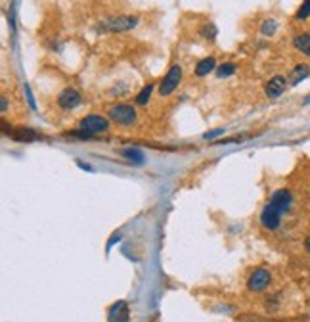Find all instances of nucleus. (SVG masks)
<instances>
[{
	"instance_id": "4",
	"label": "nucleus",
	"mask_w": 310,
	"mask_h": 322,
	"mask_svg": "<svg viewBox=\"0 0 310 322\" xmlns=\"http://www.w3.org/2000/svg\"><path fill=\"white\" fill-rule=\"evenodd\" d=\"M81 129H85L90 134H100V132H106L109 129V123L106 117H102L98 113H90L81 121Z\"/></svg>"
},
{
	"instance_id": "15",
	"label": "nucleus",
	"mask_w": 310,
	"mask_h": 322,
	"mask_svg": "<svg viewBox=\"0 0 310 322\" xmlns=\"http://www.w3.org/2000/svg\"><path fill=\"white\" fill-rule=\"evenodd\" d=\"M14 138L20 140V142H33V140L39 138V134L33 129H18L14 132Z\"/></svg>"
},
{
	"instance_id": "19",
	"label": "nucleus",
	"mask_w": 310,
	"mask_h": 322,
	"mask_svg": "<svg viewBox=\"0 0 310 322\" xmlns=\"http://www.w3.org/2000/svg\"><path fill=\"white\" fill-rule=\"evenodd\" d=\"M216 27H214L213 23H207V25H205V27H201V31H199V35H201V37H205V39H211V41H213L214 37H216Z\"/></svg>"
},
{
	"instance_id": "6",
	"label": "nucleus",
	"mask_w": 310,
	"mask_h": 322,
	"mask_svg": "<svg viewBox=\"0 0 310 322\" xmlns=\"http://www.w3.org/2000/svg\"><path fill=\"white\" fill-rule=\"evenodd\" d=\"M281 211H279L276 205L268 204L264 209H262V213H260V225L264 226L266 230H276L281 223Z\"/></svg>"
},
{
	"instance_id": "23",
	"label": "nucleus",
	"mask_w": 310,
	"mask_h": 322,
	"mask_svg": "<svg viewBox=\"0 0 310 322\" xmlns=\"http://www.w3.org/2000/svg\"><path fill=\"white\" fill-rule=\"evenodd\" d=\"M6 107H8V102H6V98H2V111H6Z\"/></svg>"
},
{
	"instance_id": "12",
	"label": "nucleus",
	"mask_w": 310,
	"mask_h": 322,
	"mask_svg": "<svg viewBox=\"0 0 310 322\" xmlns=\"http://www.w3.org/2000/svg\"><path fill=\"white\" fill-rule=\"evenodd\" d=\"M293 44H295L297 50L310 56V33H300V35H297V37L293 39Z\"/></svg>"
},
{
	"instance_id": "14",
	"label": "nucleus",
	"mask_w": 310,
	"mask_h": 322,
	"mask_svg": "<svg viewBox=\"0 0 310 322\" xmlns=\"http://www.w3.org/2000/svg\"><path fill=\"white\" fill-rule=\"evenodd\" d=\"M121 153H123V157H127L134 165H142L144 163V151L138 150V148H125Z\"/></svg>"
},
{
	"instance_id": "7",
	"label": "nucleus",
	"mask_w": 310,
	"mask_h": 322,
	"mask_svg": "<svg viewBox=\"0 0 310 322\" xmlns=\"http://www.w3.org/2000/svg\"><path fill=\"white\" fill-rule=\"evenodd\" d=\"M58 104H60L62 109H75L81 104V94L77 92L75 88H65L58 96Z\"/></svg>"
},
{
	"instance_id": "2",
	"label": "nucleus",
	"mask_w": 310,
	"mask_h": 322,
	"mask_svg": "<svg viewBox=\"0 0 310 322\" xmlns=\"http://www.w3.org/2000/svg\"><path fill=\"white\" fill-rule=\"evenodd\" d=\"M182 81V67L178 64H174L169 69V73L163 77V81H161L159 85V94L161 96H171L172 92L178 88Z\"/></svg>"
},
{
	"instance_id": "1",
	"label": "nucleus",
	"mask_w": 310,
	"mask_h": 322,
	"mask_svg": "<svg viewBox=\"0 0 310 322\" xmlns=\"http://www.w3.org/2000/svg\"><path fill=\"white\" fill-rule=\"evenodd\" d=\"M109 119L113 121V123H117V125H123V127H129L132 123H136V109L129 104H117V106H113L109 109Z\"/></svg>"
},
{
	"instance_id": "17",
	"label": "nucleus",
	"mask_w": 310,
	"mask_h": 322,
	"mask_svg": "<svg viewBox=\"0 0 310 322\" xmlns=\"http://www.w3.org/2000/svg\"><path fill=\"white\" fill-rule=\"evenodd\" d=\"M276 29H278V23H276V20H264V22H262V25H260V33H262V35H266V37L274 35V33H276Z\"/></svg>"
},
{
	"instance_id": "9",
	"label": "nucleus",
	"mask_w": 310,
	"mask_h": 322,
	"mask_svg": "<svg viewBox=\"0 0 310 322\" xmlns=\"http://www.w3.org/2000/svg\"><path fill=\"white\" fill-rule=\"evenodd\" d=\"M129 305L125 301H117L111 305L107 318H109V322H129Z\"/></svg>"
},
{
	"instance_id": "10",
	"label": "nucleus",
	"mask_w": 310,
	"mask_h": 322,
	"mask_svg": "<svg viewBox=\"0 0 310 322\" xmlns=\"http://www.w3.org/2000/svg\"><path fill=\"white\" fill-rule=\"evenodd\" d=\"M285 86H287L285 77L276 75V77H272V79H270V81L266 83V86H264V92H266L268 98H278V96H281V94H283Z\"/></svg>"
},
{
	"instance_id": "20",
	"label": "nucleus",
	"mask_w": 310,
	"mask_h": 322,
	"mask_svg": "<svg viewBox=\"0 0 310 322\" xmlns=\"http://www.w3.org/2000/svg\"><path fill=\"white\" fill-rule=\"evenodd\" d=\"M310 16V0H304L297 12V20H306Z\"/></svg>"
},
{
	"instance_id": "11",
	"label": "nucleus",
	"mask_w": 310,
	"mask_h": 322,
	"mask_svg": "<svg viewBox=\"0 0 310 322\" xmlns=\"http://www.w3.org/2000/svg\"><path fill=\"white\" fill-rule=\"evenodd\" d=\"M214 69H216L214 58H203V60H199L197 65H195V75L205 77V75H209L211 71H214Z\"/></svg>"
},
{
	"instance_id": "22",
	"label": "nucleus",
	"mask_w": 310,
	"mask_h": 322,
	"mask_svg": "<svg viewBox=\"0 0 310 322\" xmlns=\"http://www.w3.org/2000/svg\"><path fill=\"white\" fill-rule=\"evenodd\" d=\"M304 249H306V251L310 253V236L306 238V240H304Z\"/></svg>"
},
{
	"instance_id": "13",
	"label": "nucleus",
	"mask_w": 310,
	"mask_h": 322,
	"mask_svg": "<svg viewBox=\"0 0 310 322\" xmlns=\"http://www.w3.org/2000/svg\"><path fill=\"white\" fill-rule=\"evenodd\" d=\"M310 75V67L306 64L297 65L293 71H291V85H299L300 81H304Z\"/></svg>"
},
{
	"instance_id": "18",
	"label": "nucleus",
	"mask_w": 310,
	"mask_h": 322,
	"mask_svg": "<svg viewBox=\"0 0 310 322\" xmlns=\"http://www.w3.org/2000/svg\"><path fill=\"white\" fill-rule=\"evenodd\" d=\"M235 69H237V65L235 64H222L218 69H216V75L220 77V79H222V77H230L235 73Z\"/></svg>"
},
{
	"instance_id": "16",
	"label": "nucleus",
	"mask_w": 310,
	"mask_h": 322,
	"mask_svg": "<svg viewBox=\"0 0 310 322\" xmlns=\"http://www.w3.org/2000/svg\"><path fill=\"white\" fill-rule=\"evenodd\" d=\"M151 90H153V85H146L140 90L138 96H136V104H138V106H146V104H148V100H150L151 96Z\"/></svg>"
},
{
	"instance_id": "3",
	"label": "nucleus",
	"mask_w": 310,
	"mask_h": 322,
	"mask_svg": "<svg viewBox=\"0 0 310 322\" xmlns=\"http://www.w3.org/2000/svg\"><path fill=\"white\" fill-rule=\"evenodd\" d=\"M270 280H272L270 270L264 268V267H260V268H257L251 276H249V280H247V288H249L251 291H262L270 286Z\"/></svg>"
},
{
	"instance_id": "21",
	"label": "nucleus",
	"mask_w": 310,
	"mask_h": 322,
	"mask_svg": "<svg viewBox=\"0 0 310 322\" xmlns=\"http://www.w3.org/2000/svg\"><path fill=\"white\" fill-rule=\"evenodd\" d=\"M222 132H224L222 129H216V130H213V132H207V134H205V138L211 140V138H214V136H218V134H222Z\"/></svg>"
},
{
	"instance_id": "5",
	"label": "nucleus",
	"mask_w": 310,
	"mask_h": 322,
	"mask_svg": "<svg viewBox=\"0 0 310 322\" xmlns=\"http://www.w3.org/2000/svg\"><path fill=\"white\" fill-rule=\"evenodd\" d=\"M138 25V18L132 16H119V18H109L104 22V29L107 31H129Z\"/></svg>"
},
{
	"instance_id": "8",
	"label": "nucleus",
	"mask_w": 310,
	"mask_h": 322,
	"mask_svg": "<svg viewBox=\"0 0 310 322\" xmlns=\"http://www.w3.org/2000/svg\"><path fill=\"white\" fill-rule=\"evenodd\" d=\"M291 202H293V196H291V192H289L287 188H279V190H276V192L272 194V198H270V204L276 205L281 213L289 211Z\"/></svg>"
},
{
	"instance_id": "24",
	"label": "nucleus",
	"mask_w": 310,
	"mask_h": 322,
	"mask_svg": "<svg viewBox=\"0 0 310 322\" xmlns=\"http://www.w3.org/2000/svg\"><path fill=\"white\" fill-rule=\"evenodd\" d=\"M308 102H310V96H308V98H306V104H308Z\"/></svg>"
}]
</instances>
